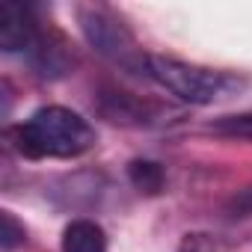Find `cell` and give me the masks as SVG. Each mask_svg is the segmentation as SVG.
Instances as JSON below:
<instances>
[{
    "instance_id": "1",
    "label": "cell",
    "mask_w": 252,
    "mask_h": 252,
    "mask_svg": "<svg viewBox=\"0 0 252 252\" xmlns=\"http://www.w3.org/2000/svg\"><path fill=\"white\" fill-rule=\"evenodd\" d=\"M18 155L30 160H71L95 146V128L68 107H39L9 131Z\"/></svg>"
},
{
    "instance_id": "2",
    "label": "cell",
    "mask_w": 252,
    "mask_h": 252,
    "mask_svg": "<svg viewBox=\"0 0 252 252\" xmlns=\"http://www.w3.org/2000/svg\"><path fill=\"white\" fill-rule=\"evenodd\" d=\"M146 74L160 89H166L172 98H178L184 104H196V107L225 101L249 86V80L234 71L205 68V65L184 63V60H175L166 54H149Z\"/></svg>"
},
{
    "instance_id": "3",
    "label": "cell",
    "mask_w": 252,
    "mask_h": 252,
    "mask_svg": "<svg viewBox=\"0 0 252 252\" xmlns=\"http://www.w3.org/2000/svg\"><path fill=\"white\" fill-rule=\"evenodd\" d=\"M77 21H80V30H83V36H86V42H89L104 60H110L113 65H119L122 71L149 77V74H146L149 54L140 48V42L134 39L131 27L125 24L113 9L98 6V3L80 6V9H77Z\"/></svg>"
},
{
    "instance_id": "4",
    "label": "cell",
    "mask_w": 252,
    "mask_h": 252,
    "mask_svg": "<svg viewBox=\"0 0 252 252\" xmlns=\"http://www.w3.org/2000/svg\"><path fill=\"white\" fill-rule=\"evenodd\" d=\"M98 113L116 125H131V128H158V125L169 122L166 116H172L169 107H160L143 95L122 89H104L98 95Z\"/></svg>"
},
{
    "instance_id": "5",
    "label": "cell",
    "mask_w": 252,
    "mask_h": 252,
    "mask_svg": "<svg viewBox=\"0 0 252 252\" xmlns=\"http://www.w3.org/2000/svg\"><path fill=\"white\" fill-rule=\"evenodd\" d=\"M42 24L27 3L3 0L0 3V48L6 54H30L42 39Z\"/></svg>"
},
{
    "instance_id": "6",
    "label": "cell",
    "mask_w": 252,
    "mask_h": 252,
    "mask_svg": "<svg viewBox=\"0 0 252 252\" xmlns=\"http://www.w3.org/2000/svg\"><path fill=\"white\" fill-rule=\"evenodd\" d=\"M63 252H107V234L92 220H71L63 231Z\"/></svg>"
},
{
    "instance_id": "7",
    "label": "cell",
    "mask_w": 252,
    "mask_h": 252,
    "mask_svg": "<svg viewBox=\"0 0 252 252\" xmlns=\"http://www.w3.org/2000/svg\"><path fill=\"white\" fill-rule=\"evenodd\" d=\"M128 178H131V184H134L140 193H146V196H158V193L166 187V172H163V166L155 163V160H131V163H128Z\"/></svg>"
},
{
    "instance_id": "8",
    "label": "cell",
    "mask_w": 252,
    "mask_h": 252,
    "mask_svg": "<svg viewBox=\"0 0 252 252\" xmlns=\"http://www.w3.org/2000/svg\"><path fill=\"white\" fill-rule=\"evenodd\" d=\"M208 131L225 140H252V113H237V116H222L208 125Z\"/></svg>"
},
{
    "instance_id": "9",
    "label": "cell",
    "mask_w": 252,
    "mask_h": 252,
    "mask_svg": "<svg viewBox=\"0 0 252 252\" xmlns=\"http://www.w3.org/2000/svg\"><path fill=\"white\" fill-rule=\"evenodd\" d=\"M178 252H231V249H228L225 240L217 237V234H208V231H190V234L181 237Z\"/></svg>"
},
{
    "instance_id": "10",
    "label": "cell",
    "mask_w": 252,
    "mask_h": 252,
    "mask_svg": "<svg viewBox=\"0 0 252 252\" xmlns=\"http://www.w3.org/2000/svg\"><path fill=\"white\" fill-rule=\"evenodd\" d=\"M21 243H24V225L12 217V211H0V246L12 252Z\"/></svg>"
},
{
    "instance_id": "11",
    "label": "cell",
    "mask_w": 252,
    "mask_h": 252,
    "mask_svg": "<svg viewBox=\"0 0 252 252\" xmlns=\"http://www.w3.org/2000/svg\"><path fill=\"white\" fill-rule=\"evenodd\" d=\"M228 211H231V217H249L252 214V190H243L240 196H234Z\"/></svg>"
}]
</instances>
